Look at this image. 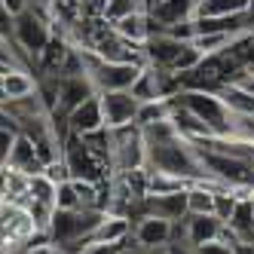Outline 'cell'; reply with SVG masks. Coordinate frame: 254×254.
I'll return each mask as SVG.
<instances>
[{
  "label": "cell",
  "mask_w": 254,
  "mask_h": 254,
  "mask_svg": "<svg viewBox=\"0 0 254 254\" xmlns=\"http://www.w3.org/2000/svg\"><path fill=\"white\" fill-rule=\"evenodd\" d=\"M144 132V144H147V162L144 169H153V172H166L172 178H181L187 184H196V181H208V172L199 159V150L187 138H181L175 123H153L147 126Z\"/></svg>",
  "instance_id": "cell-1"
},
{
  "label": "cell",
  "mask_w": 254,
  "mask_h": 254,
  "mask_svg": "<svg viewBox=\"0 0 254 254\" xmlns=\"http://www.w3.org/2000/svg\"><path fill=\"white\" fill-rule=\"evenodd\" d=\"M52 37H56V31H52L49 6L43 0H31V6L19 12L12 22V43L19 49V56L28 62H37Z\"/></svg>",
  "instance_id": "cell-2"
},
{
  "label": "cell",
  "mask_w": 254,
  "mask_h": 254,
  "mask_svg": "<svg viewBox=\"0 0 254 254\" xmlns=\"http://www.w3.org/2000/svg\"><path fill=\"white\" fill-rule=\"evenodd\" d=\"M175 101L181 107H187V111L199 123H205L211 135H221V138L233 135V120H236V114L227 107V101H224L221 92H205V89H181V92L175 95Z\"/></svg>",
  "instance_id": "cell-3"
},
{
  "label": "cell",
  "mask_w": 254,
  "mask_h": 254,
  "mask_svg": "<svg viewBox=\"0 0 254 254\" xmlns=\"http://www.w3.org/2000/svg\"><path fill=\"white\" fill-rule=\"evenodd\" d=\"M101 217L104 211H95V208H67V211L56 208L52 211V224H49V239L74 251H83L86 239L101 224Z\"/></svg>",
  "instance_id": "cell-4"
},
{
  "label": "cell",
  "mask_w": 254,
  "mask_h": 254,
  "mask_svg": "<svg viewBox=\"0 0 254 254\" xmlns=\"http://www.w3.org/2000/svg\"><path fill=\"white\" fill-rule=\"evenodd\" d=\"M83 52V49H80ZM83 70L92 80L95 92H126L132 83L141 77L144 64H129V62H101L92 52H83Z\"/></svg>",
  "instance_id": "cell-5"
},
{
  "label": "cell",
  "mask_w": 254,
  "mask_h": 254,
  "mask_svg": "<svg viewBox=\"0 0 254 254\" xmlns=\"http://www.w3.org/2000/svg\"><path fill=\"white\" fill-rule=\"evenodd\" d=\"M62 159L67 166V175L70 181H92V184H104L111 169L104 166V162L89 150V144L80 138V135H64L62 141Z\"/></svg>",
  "instance_id": "cell-6"
},
{
  "label": "cell",
  "mask_w": 254,
  "mask_h": 254,
  "mask_svg": "<svg viewBox=\"0 0 254 254\" xmlns=\"http://www.w3.org/2000/svg\"><path fill=\"white\" fill-rule=\"evenodd\" d=\"M147 162V144H144V132L138 126H120L111 129V169L117 175L123 172H138Z\"/></svg>",
  "instance_id": "cell-7"
},
{
  "label": "cell",
  "mask_w": 254,
  "mask_h": 254,
  "mask_svg": "<svg viewBox=\"0 0 254 254\" xmlns=\"http://www.w3.org/2000/svg\"><path fill=\"white\" fill-rule=\"evenodd\" d=\"M132 236L141 251H162L175 239V224L166 221V217H156V214H141L138 224L132 227Z\"/></svg>",
  "instance_id": "cell-8"
},
{
  "label": "cell",
  "mask_w": 254,
  "mask_h": 254,
  "mask_svg": "<svg viewBox=\"0 0 254 254\" xmlns=\"http://www.w3.org/2000/svg\"><path fill=\"white\" fill-rule=\"evenodd\" d=\"M89 95H95V86L92 80L86 77V70L83 74H64L59 77V98H56V111H52V120H64L70 111H74L77 104H83Z\"/></svg>",
  "instance_id": "cell-9"
},
{
  "label": "cell",
  "mask_w": 254,
  "mask_h": 254,
  "mask_svg": "<svg viewBox=\"0 0 254 254\" xmlns=\"http://www.w3.org/2000/svg\"><path fill=\"white\" fill-rule=\"evenodd\" d=\"M101 98V114H104V129H120V126H132L138 117L141 101L126 89V92H98Z\"/></svg>",
  "instance_id": "cell-10"
},
{
  "label": "cell",
  "mask_w": 254,
  "mask_h": 254,
  "mask_svg": "<svg viewBox=\"0 0 254 254\" xmlns=\"http://www.w3.org/2000/svg\"><path fill=\"white\" fill-rule=\"evenodd\" d=\"M187 40H178L172 34H162V31H153L147 40H144L141 52H144V62L150 67H162V70H172V64L178 62V56L184 52Z\"/></svg>",
  "instance_id": "cell-11"
},
{
  "label": "cell",
  "mask_w": 254,
  "mask_h": 254,
  "mask_svg": "<svg viewBox=\"0 0 254 254\" xmlns=\"http://www.w3.org/2000/svg\"><path fill=\"white\" fill-rule=\"evenodd\" d=\"M98 129H104V114H101V98L95 92V95H89L83 104H77L74 111L64 117V132L89 135V132H98Z\"/></svg>",
  "instance_id": "cell-12"
},
{
  "label": "cell",
  "mask_w": 254,
  "mask_h": 254,
  "mask_svg": "<svg viewBox=\"0 0 254 254\" xmlns=\"http://www.w3.org/2000/svg\"><path fill=\"white\" fill-rule=\"evenodd\" d=\"M141 214H156V217H166L172 224L184 221L187 217V187L175 190V193H162V196H144Z\"/></svg>",
  "instance_id": "cell-13"
},
{
  "label": "cell",
  "mask_w": 254,
  "mask_h": 254,
  "mask_svg": "<svg viewBox=\"0 0 254 254\" xmlns=\"http://www.w3.org/2000/svg\"><path fill=\"white\" fill-rule=\"evenodd\" d=\"M6 169L34 178V175H43V172H46V162L40 159L37 147H34V141L19 132V138H15V144H12V153H9V159H6Z\"/></svg>",
  "instance_id": "cell-14"
},
{
  "label": "cell",
  "mask_w": 254,
  "mask_h": 254,
  "mask_svg": "<svg viewBox=\"0 0 254 254\" xmlns=\"http://www.w3.org/2000/svg\"><path fill=\"white\" fill-rule=\"evenodd\" d=\"M227 233L233 236V242L254 245V202H251V193H242L236 199V208L227 221Z\"/></svg>",
  "instance_id": "cell-15"
},
{
  "label": "cell",
  "mask_w": 254,
  "mask_h": 254,
  "mask_svg": "<svg viewBox=\"0 0 254 254\" xmlns=\"http://www.w3.org/2000/svg\"><path fill=\"white\" fill-rule=\"evenodd\" d=\"M196 3L199 0H162L150 9V19H153V31L156 28H172L181 22H190L196 15Z\"/></svg>",
  "instance_id": "cell-16"
},
{
  "label": "cell",
  "mask_w": 254,
  "mask_h": 254,
  "mask_svg": "<svg viewBox=\"0 0 254 254\" xmlns=\"http://www.w3.org/2000/svg\"><path fill=\"white\" fill-rule=\"evenodd\" d=\"M224 233V221L214 214H187V230H184V242H190L193 248L221 239Z\"/></svg>",
  "instance_id": "cell-17"
},
{
  "label": "cell",
  "mask_w": 254,
  "mask_h": 254,
  "mask_svg": "<svg viewBox=\"0 0 254 254\" xmlns=\"http://www.w3.org/2000/svg\"><path fill=\"white\" fill-rule=\"evenodd\" d=\"M132 236V224H129V217H123V214H107L101 217V224L92 230V236L86 239V245H95V242H104V245H114V242H126Z\"/></svg>",
  "instance_id": "cell-18"
},
{
  "label": "cell",
  "mask_w": 254,
  "mask_h": 254,
  "mask_svg": "<svg viewBox=\"0 0 254 254\" xmlns=\"http://www.w3.org/2000/svg\"><path fill=\"white\" fill-rule=\"evenodd\" d=\"M114 28H117L120 37H126L129 43L144 46V40H147L150 34H153V19H150V12H147V9H135V12L126 15V19L114 22Z\"/></svg>",
  "instance_id": "cell-19"
},
{
  "label": "cell",
  "mask_w": 254,
  "mask_h": 254,
  "mask_svg": "<svg viewBox=\"0 0 254 254\" xmlns=\"http://www.w3.org/2000/svg\"><path fill=\"white\" fill-rule=\"evenodd\" d=\"M254 0H199L193 19H221V15H245Z\"/></svg>",
  "instance_id": "cell-20"
},
{
  "label": "cell",
  "mask_w": 254,
  "mask_h": 254,
  "mask_svg": "<svg viewBox=\"0 0 254 254\" xmlns=\"http://www.w3.org/2000/svg\"><path fill=\"white\" fill-rule=\"evenodd\" d=\"M3 92L9 101H19V98H28L37 92V80H34L25 67H9L3 74Z\"/></svg>",
  "instance_id": "cell-21"
},
{
  "label": "cell",
  "mask_w": 254,
  "mask_h": 254,
  "mask_svg": "<svg viewBox=\"0 0 254 254\" xmlns=\"http://www.w3.org/2000/svg\"><path fill=\"white\" fill-rule=\"evenodd\" d=\"M172 107H175L172 98H153V101H144V104L138 107L135 126H138V129H147V126H153V123H166V120H172Z\"/></svg>",
  "instance_id": "cell-22"
},
{
  "label": "cell",
  "mask_w": 254,
  "mask_h": 254,
  "mask_svg": "<svg viewBox=\"0 0 254 254\" xmlns=\"http://www.w3.org/2000/svg\"><path fill=\"white\" fill-rule=\"evenodd\" d=\"M56 187H59V184H56L49 175H34V178L28 181V199L56 208Z\"/></svg>",
  "instance_id": "cell-23"
},
{
  "label": "cell",
  "mask_w": 254,
  "mask_h": 254,
  "mask_svg": "<svg viewBox=\"0 0 254 254\" xmlns=\"http://www.w3.org/2000/svg\"><path fill=\"white\" fill-rule=\"evenodd\" d=\"M135 9H144V3L141 0H104V6H101V19H107V22H120V19H126L129 12H135Z\"/></svg>",
  "instance_id": "cell-24"
},
{
  "label": "cell",
  "mask_w": 254,
  "mask_h": 254,
  "mask_svg": "<svg viewBox=\"0 0 254 254\" xmlns=\"http://www.w3.org/2000/svg\"><path fill=\"white\" fill-rule=\"evenodd\" d=\"M56 208H80V196L74 190V181H62L56 187Z\"/></svg>",
  "instance_id": "cell-25"
},
{
  "label": "cell",
  "mask_w": 254,
  "mask_h": 254,
  "mask_svg": "<svg viewBox=\"0 0 254 254\" xmlns=\"http://www.w3.org/2000/svg\"><path fill=\"white\" fill-rule=\"evenodd\" d=\"M15 138H19V129H0V166H6Z\"/></svg>",
  "instance_id": "cell-26"
},
{
  "label": "cell",
  "mask_w": 254,
  "mask_h": 254,
  "mask_svg": "<svg viewBox=\"0 0 254 254\" xmlns=\"http://www.w3.org/2000/svg\"><path fill=\"white\" fill-rule=\"evenodd\" d=\"M236 242H227V239H214V242H205V245H199L196 254H233Z\"/></svg>",
  "instance_id": "cell-27"
},
{
  "label": "cell",
  "mask_w": 254,
  "mask_h": 254,
  "mask_svg": "<svg viewBox=\"0 0 254 254\" xmlns=\"http://www.w3.org/2000/svg\"><path fill=\"white\" fill-rule=\"evenodd\" d=\"M80 254H126V242H114V245L95 242V245H86Z\"/></svg>",
  "instance_id": "cell-28"
},
{
  "label": "cell",
  "mask_w": 254,
  "mask_h": 254,
  "mask_svg": "<svg viewBox=\"0 0 254 254\" xmlns=\"http://www.w3.org/2000/svg\"><path fill=\"white\" fill-rule=\"evenodd\" d=\"M12 22H15V15L0 3V37L3 40H12Z\"/></svg>",
  "instance_id": "cell-29"
},
{
  "label": "cell",
  "mask_w": 254,
  "mask_h": 254,
  "mask_svg": "<svg viewBox=\"0 0 254 254\" xmlns=\"http://www.w3.org/2000/svg\"><path fill=\"white\" fill-rule=\"evenodd\" d=\"M162 254H196V248L190 242H172V245L162 248Z\"/></svg>",
  "instance_id": "cell-30"
},
{
  "label": "cell",
  "mask_w": 254,
  "mask_h": 254,
  "mask_svg": "<svg viewBox=\"0 0 254 254\" xmlns=\"http://www.w3.org/2000/svg\"><path fill=\"white\" fill-rule=\"evenodd\" d=\"M0 3H3L12 15H19V12H25V9L31 6V0H0Z\"/></svg>",
  "instance_id": "cell-31"
},
{
  "label": "cell",
  "mask_w": 254,
  "mask_h": 254,
  "mask_svg": "<svg viewBox=\"0 0 254 254\" xmlns=\"http://www.w3.org/2000/svg\"><path fill=\"white\" fill-rule=\"evenodd\" d=\"M0 129H19V126H15V120H12V114H9V107H6V104H0Z\"/></svg>",
  "instance_id": "cell-32"
},
{
  "label": "cell",
  "mask_w": 254,
  "mask_h": 254,
  "mask_svg": "<svg viewBox=\"0 0 254 254\" xmlns=\"http://www.w3.org/2000/svg\"><path fill=\"white\" fill-rule=\"evenodd\" d=\"M233 254H254V245H242V242H236Z\"/></svg>",
  "instance_id": "cell-33"
},
{
  "label": "cell",
  "mask_w": 254,
  "mask_h": 254,
  "mask_svg": "<svg viewBox=\"0 0 254 254\" xmlns=\"http://www.w3.org/2000/svg\"><path fill=\"white\" fill-rule=\"evenodd\" d=\"M9 98H6V92H3V74H0V104H6Z\"/></svg>",
  "instance_id": "cell-34"
},
{
  "label": "cell",
  "mask_w": 254,
  "mask_h": 254,
  "mask_svg": "<svg viewBox=\"0 0 254 254\" xmlns=\"http://www.w3.org/2000/svg\"><path fill=\"white\" fill-rule=\"evenodd\" d=\"M156 3H162V0H147V12H150V9H153Z\"/></svg>",
  "instance_id": "cell-35"
},
{
  "label": "cell",
  "mask_w": 254,
  "mask_h": 254,
  "mask_svg": "<svg viewBox=\"0 0 254 254\" xmlns=\"http://www.w3.org/2000/svg\"><path fill=\"white\" fill-rule=\"evenodd\" d=\"M141 3H144V9H147V0H141Z\"/></svg>",
  "instance_id": "cell-36"
},
{
  "label": "cell",
  "mask_w": 254,
  "mask_h": 254,
  "mask_svg": "<svg viewBox=\"0 0 254 254\" xmlns=\"http://www.w3.org/2000/svg\"><path fill=\"white\" fill-rule=\"evenodd\" d=\"M43 3H49V0H43Z\"/></svg>",
  "instance_id": "cell-37"
},
{
  "label": "cell",
  "mask_w": 254,
  "mask_h": 254,
  "mask_svg": "<svg viewBox=\"0 0 254 254\" xmlns=\"http://www.w3.org/2000/svg\"><path fill=\"white\" fill-rule=\"evenodd\" d=\"M251 77H254V70H251Z\"/></svg>",
  "instance_id": "cell-38"
},
{
  "label": "cell",
  "mask_w": 254,
  "mask_h": 254,
  "mask_svg": "<svg viewBox=\"0 0 254 254\" xmlns=\"http://www.w3.org/2000/svg\"><path fill=\"white\" fill-rule=\"evenodd\" d=\"M19 254H25V251H19Z\"/></svg>",
  "instance_id": "cell-39"
},
{
  "label": "cell",
  "mask_w": 254,
  "mask_h": 254,
  "mask_svg": "<svg viewBox=\"0 0 254 254\" xmlns=\"http://www.w3.org/2000/svg\"><path fill=\"white\" fill-rule=\"evenodd\" d=\"M126 254H129V251H126Z\"/></svg>",
  "instance_id": "cell-40"
}]
</instances>
